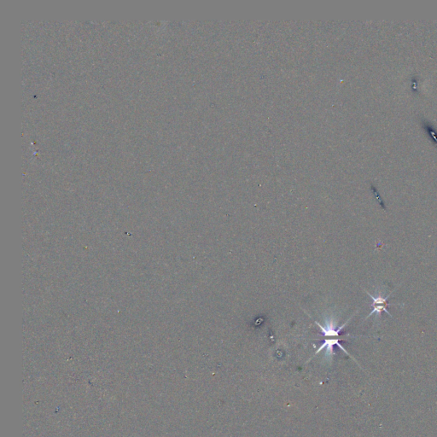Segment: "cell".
Listing matches in <instances>:
<instances>
[{
	"mask_svg": "<svg viewBox=\"0 0 437 437\" xmlns=\"http://www.w3.org/2000/svg\"><path fill=\"white\" fill-rule=\"evenodd\" d=\"M364 291L372 299V301H373L372 304H371V306H372V311H371L370 314H368L366 318H365V320H367L368 318L371 317L372 314H376V317H377V320H380L381 318H382L381 315H382L383 312H385L386 314L390 315V317L393 318L392 314H390V312L387 309L388 306H391L392 304H389L387 301L390 298V295L393 294L395 291H393L390 294H388L386 296L383 295L382 291H378V290L375 291V295H371V293H369L367 291Z\"/></svg>",
	"mask_w": 437,
	"mask_h": 437,
	"instance_id": "cell-1",
	"label": "cell"
}]
</instances>
